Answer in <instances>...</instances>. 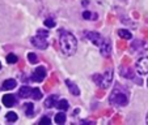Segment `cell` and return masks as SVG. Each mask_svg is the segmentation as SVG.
<instances>
[{"instance_id": "1", "label": "cell", "mask_w": 148, "mask_h": 125, "mask_svg": "<svg viewBox=\"0 0 148 125\" xmlns=\"http://www.w3.org/2000/svg\"><path fill=\"white\" fill-rule=\"evenodd\" d=\"M59 43H60V50L64 56H72L77 50V41L70 31H59Z\"/></svg>"}, {"instance_id": "2", "label": "cell", "mask_w": 148, "mask_h": 125, "mask_svg": "<svg viewBox=\"0 0 148 125\" xmlns=\"http://www.w3.org/2000/svg\"><path fill=\"white\" fill-rule=\"evenodd\" d=\"M109 102L112 106H119V107H123L129 103V98L126 95V93L121 89L119 85H117L113 93L110 94V98H109Z\"/></svg>"}, {"instance_id": "3", "label": "cell", "mask_w": 148, "mask_h": 125, "mask_svg": "<svg viewBox=\"0 0 148 125\" xmlns=\"http://www.w3.org/2000/svg\"><path fill=\"white\" fill-rule=\"evenodd\" d=\"M92 80L97 83L102 90H106L110 86V83L113 82V72L112 70H106L103 74H95Z\"/></svg>"}, {"instance_id": "4", "label": "cell", "mask_w": 148, "mask_h": 125, "mask_svg": "<svg viewBox=\"0 0 148 125\" xmlns=\"http://www.w3.org/2000/svg\"><path fill=\"white\" fill-rule=\"evenodd\" d=\"M47 31L46 30H38V34L32 38V43L34 47L39 48V50H45L47 48L49 42H47Z\"/></svg>"}, {"instance_id": "5", "label": "cell", "mask_w": 148, "mask_h": 125, "mask_svg": "<svg viewBox=\"0 0 148 125\" xmlns=\"http://www.w3.org/2000/svg\"><path fill=\"white\" fill-rule=\"evenodd\" d=\"M83 38L89 39L93 45L98 46V47H100V46L103 43V41H105V38H103L101 34L96 33V31H84V33H83Z\"/></svg>"}, {"instance_id": "6", "label": "cell", "mask_w": 148, "mask_h": 125, "mask_svg": "<svg viewBox=\"0 0 148 125\" xmlns=\"http://www.w3.org/2000/svg\"><path fill=\"white\" fill-rule=\"evenodd\" d=\"M136 70L139 74L144 76L148 73V56H143L136 61Z\"/></svg>"}, {"instance_id": "7", "label": "cell", "mask_w": 148, "mask_h": 125, "mask_svg": "<svg viewBox=\"0 0 148 125\" xmlns=\"http://www.w3.org/2000/svg\"><path fill=\"white\" fill-rule=\"evenodd\" d=\"M45 77H46V69H45V67H38L33 72L30 80L34 81V82H42V80H43Z\"/></svg>"}, {"instance_id": "8", "label": "cell", "mask_w": 148, "mask_h": 125, "mask_svg": "<svg viewBox=\"0 0 148 125\" xmlns=\"http://www.w3.org/2000/svg\"><path fill=\"white\" fill-rule=\"evenodd\" d=\"M100 51L101 53H102V56H109L110 52H112V43L109 42V39H105L103 41V43L100 46Z\"/></svg>"}, {"instance_id": "9", "label": "cell", "mask_w": 148, "mask_h": 125, "mask_svg": "<svg viewBox=\"0 0 148 125\" xmlns=\"http://www.w3.org/2000/svg\"><path fill=\"white\" fill-rule=\"evenodd\" d=\"M119 72H121V76H122V77H125V78H130V80L135 78L134 70H132L129 65H126V68H125V65H123V67L119 69Z\"/></svg>"}, {"instance_id": "10", "label": "cell", "mask_w": 148, "mask_h": 125, "mask_svg": "<svg viewBox=\"0 0 148 125\" xmlns=\"http://www.w3.org/2000/svg\"><path fill=\"white\" fill-rule=\"evenodd\" d=\"M3 104L5 107H13L16 104V98L12 94H5L3 97Z\"/></svg>"}, {"instance_id": "11", "label": "cell", "mask_w": 148, "mask_h": 125, "mask_svg": "<svg viewBox=\"0 0 148 125\" xmlns=\"http://www.w3.org/2000/svg\"><path fill=\"white\" fill-rule=\"evenodd\" d=\"M32 94H33V89L29 86H23L18 90L20 98H32Z\"/></svg>"}, {"instance_id": "12", "label": "cell", "mask_w": 148, "mask_h": 125, "mask_svg": "<svg viewBox=\"0 0 148 125\" xmlns=\"http://www.w3.org/2000/svg\"><path fill=\"white\" fill-rule=\"evenodd\" d=\"M66 85H67L68 90H70V93L72 95H75V97H77V95H80V90H79V87L76 86L75 83L72 82V81L70 80H66Z\"/></svg>"}, {"instance_id": "13", "label": "cell", "mask_w": 148, "mask_h": 125, "mask_svg": "<svg viewBox=\"0 0 148 125\" xmlns=\"http://www.w3.org/2000/svg\"><path fill=\"white\" fill-rule=\"evenodd\" d=\"M56 103H58V97L56 95H50L45 100V107L46 108H53V107L56 106Z\"/></svg>"}, {"instance_id": "14", "label": "cell", "mask_w": 148, "mask_h": 125, "mask_svg": "<svg viewBox=\"0 0 148 125\" xmlns=\"http://www.w3.org/2000/svg\"><path fill=\"white\" fill-rule=\"evenodd\" d=\"M16 86H17L16 80H5L3 82V86H1V89H3V90H12V89H14Z\"/></svg>"}, {"instance_id": "15", "label": "cell", "mask_w": 148, "mask_h": 125, "mask_svg": "<svg viewBox=\"0 0 148 125\" xmlns=\"http://www.w3.org/2000/svg\"><path fill=\"white\" fill-rule=\"evenodd\" d=\"M131 48H132L134 51H136L135 53H138V51H140V48H143V50L148 48V45H143V42H140V41H135L134 43H132Z\"/></svg>"}, {"instance_id": "16", "label": "cell", "mask_w": 148, "mask_h": 125, "mask_svg": "<svg viewBox=\"0 0 148 125\" xmlns=\"http://www.w3.org/2000/svg\"><path fill=\"white\" fill-rule=\"evenodd\" d=\"M118 35H119L122 39H127V41L131 39V36H132L131 33H130L127 29H119V30H118Z\"/></svg>"}, {"instance_id": "17", "label": "cell", "mask_w": 148, "mask_h": 125, "mask_svg": "<svg viewBox=\"0 0 148 125\" xmlns=\"http://www.w3.org/2000/svg\"><path fill=\"white\" fill-rule=\"evenodd\" d=\"M54 121H55L56 124H64V122H66V115L63 114V112L56 114L55 117H54Z\"/></svg>"}, {"instance_id": "18", "label": "cell", "mask_w": 148, "mask_h": 125, "mask_svg": "<svg viewBox=\"0 0 148 125\" xmlns=\"http://www.w3.org/2000/svg\"><path fill=\"white\" fill-rule=\"evenodd\" d=\"M56 107H58L59 109H60V111H67L68 109V102L66 99H62V100H59L58 103H56Z\"/></svg>"}, {"instance_id": "19", "label": "cell", "mask_w": 148, "mask_h": 125, "mask_svg": "<svg viewBox=\"0 0 148 125\" xmlns=\"http://www.w3.org/2000/svg\"><path fill=\"white\" fill-rule=\"evenodd\" d=\"M25 114L26 116H33L34 114V106L32 104V103H25Z\"/></svg>"}, {"instance_id": "20", "label": "cell", "mask_w": 148, "mask_h": 125, "mask_svg": "<svg viewBox=\"0 0 148 125\" xmlns=\"http://www.w3.org/2000/svg\"><path fill=\"white\" fill-rule=\"evenodd\" d=\"M32 98L33 99H36V100H39L42 98V93H41V90L38 89V87H34L33 89V94H32Z\"/></svg>"}, {"instance_id": "21", "label": "cell", "mask_w": 148, "mask_h": 125, "mask_svg": "<svg viewBox=\"0 0 148 125\" xmlns=\"http://www.w3.org/2000/svg\"><path fill=\"white\" fill-rule=\"evenodd\" d=\"M5 117H7V120H8V121H11V122L17 121V115L14 114V112H8V114L5 115Z\"/></svg>"}, {"instance_id": "22", "label": "cell", "mask_w": 148, "mask_h": 125, "mask_svg": "<svg viewBox=\"0 0 148 125\" xmlns=\"http://www.w3.org/2000/svg\"><path fill=\"white\" fill-rule=\"evenodd\" d=\"M17 56L16 55H13V53H9L8 56H7V61H8L9 64H14V63H17Z\"/></svg>"}, {"instance_id": "23", "label": "cell", "mask_w": 148, "mask_h": 125, "mask_svg": "<svg viewBox=\"0 0 148 125\" xmlns=\"http://www.w3.org/2000/svg\"><path fill=\"white\" fill-rule=\"evenodd\" d=\"M28 60L30 61L32 64H36V63H37V56L34 55L33 52H30V53H29V55H28Z\"/></svg>"}, {"instance_id": "24", "label": "cell", "mask_w": 148, "mask_h": 125, "mask_svg": "<svg viewBox=\"0 0 148 125\" xmlns=\"http://www.w3.org/2000/svg\"><path fill=\"white\" fill-rule=\"evenodd\" d=\"M39 124H41V125H43V124H51V119H50V117H47V116L42 117V119L39 120Z\"/></svg>"}, {"instance_id": "25", "label": "cell", "mask_w": 148, "mask_h": 125, "mask_svg": "<svg viewBox=\"0 0 148 125\" xmlns=\"http://www.w3.org/2000/svg\"><path fill=\"white\" fill-rule=\"evenodd\" d=\"M45 25L47 26V28H54V26H55V22H54L51 18H47V20L45 21Z\"/></svg>"}, {"instance_id": "26", "label": "cell", "mask_w": 148, "mask_h": 125, "mask_svg": "<svg viewBox=\"0 0 148 125\" xmlns=\"http://www.w3.org/2000/svg\"><path fill=\"white\" fill-rule=\"evenodd\" d=\"M83 17H84V18H87V20H89V18H92V17H93V18H96L97 16H96V14H95V16H92L89 11H85V12L83 13Z\"/></svg>"}, {"instance_id": "27", "label": "cell", "mask_w": 148, "mask_h": 125, "mask_svg": "<svg viewBox=\"0 0 148 125\" xmlns=\"http://www.w3.org/2000/svg\"><path fill=\"white\" fill-rule=\"evenodd\" d=\"M129 63H130V59L129 57H125V59H123V65H129Z\"/></svg>"}, {"instance_id": "28", "label": "cell", "mask_w": 148, "mask_h": 125, "mask_svg": "<svg viewBox=\"0 0 148 125\" xmlns=\"http://www.w3.org/2000/svg\"><path fill=\"white\" fill-rule=\"evenodd\" d=\"M145 122L148 124V114H147V117H145Z\"/></svg>"}, {"instance_id": "29", "label": "cell", "mask_w": 148, "mask_h": 125, "mask_svg": "<svg viewBox=\"0 0 148 125\" xmlns=\"http://www.w3.org/2000/svg\"><path fill=\"white\" fill-rule=\"evenodd\" d=\"M0 69H1V64H0Z\"/></svg>"}, {"instance_id": "30", "label": "cell", "mask_w": 148, "mask_h": 125, "mask_svg": "<svg viewBox=\"0 0 148 125\" xmlns=\"http://www.w3.org/2000/svg\"><path fill=\"white\" fill-rule=\"evenodd\" d=\"M147 85H148V80H147Z\"/></svg>"}]
</instances>
